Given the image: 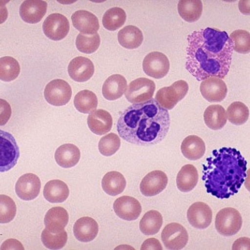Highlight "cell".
Segmentation results:
<instances>
[{"mask_svg": "<svg viewBox=\"0 0 250 250\" xmlns=\"http://www.w3.org/2000/svg\"><path fill=\"white\" fill-rule=\"evenodd\" d=\"M69 216L68 211L62 207H53L48 210L44 219L45 228L52 233H59L63 231L68 225Z\"/></svg>", "mask_w": 250, "mask_h": 250, "instance_id": "23", "label": "cell"}, {"mask_svg": "<svg viewBox=\"0 0 250 250\" xmlns=\"http://www.w3.org/2000/svg\"><path fill=\"white\" fill-rule=\"evenodd\" d=\"M126 185V180L124 175L120 172H109L102 178V188L109 196H116L123 193Z\"/></svg>", "mask_w": 250, "mask_h": 250, "instance_id": "30", "label": "cell"}, {"mask_svg": "<svg viewBox=\"0 0 250 250\" xmlns=\"http://www.w3.org/2000/svg\"><path fill=\"white\" fill-rule=\"evenodd\" d=\"M168 178L161 170H154L146 175L141 183L140 189L145 196H154L160 194L167 187Z\"/></svg>", "mask_w": 250, "mask_h": 250, "instance_id": "13", "label": "cell"}, {"mask_svg": "<svg viewBox=\"0 0 250 250\" xmlns=\"http://www.w3.org/2000/svg\"><path fill=\"white\" fill-rule=\"evenodd\" d=\"M200 91L203 97L209 102H221L227 97V84L222 79L211 77L201 82Z\"/></svg>", "mask_w": 250, "mask_h": 250, "instance_id": "16", "label": "cell"}, {"mask_svg": "<svg viewBox=\"0 0 250 250\" xmlns=\"http://www.w3.org/2000/svg\"><path fill=\"white\" fill-rule=\"evenodd\" d=\"M227 119L231 124L242 125L249 120V108L240 102H233L227 108Z\"/></svg>", "mask_w": 250, "mask_h": 250, "instance_id": "36", "label": "cell"}, {"mask_svg": "<svg viewBox=\"0 0 250 250\" xmlns=\"http://www.w3.org/2000/svg\"><path fill=\"white\" fill-rule=\"evenodd\" d=\"M48 4L42 0H26L20 7V15L24 22L36 24L41 22L46 14Z\"/></svg>", "mask_w": 250, "mask_h": 250, "instance_id": "17", "label": "cell"}, {"mask_svg": "<svg viewBox=\"0 0 250 250\" xmlns=\"http://www.w3.org/2000/svg\"><path fill=\"white\" fill-rule=\"evenodd\" d=\"M74 106L79 112L89 114L97 109L98 98L97 95L89 90H82L74 97Z\"/></svg>", "mask_w": 250, "mask_h": 250, "instance_id": "33", "label": "cell"}, {"mask_svg": "<svg viewBox=\"0 0 250 250\" xmlns=\"http://www.w3.org/2000/svg\"><path fill=\"white\" fill-rule=\"evenodd\" d=\"M155 88L153 81L147 78H139L130 82L125 91V97L131 103L147 102L152 100Z\"/></svg>", "mask_w": 250, "mask_h": 250, "instance_id": "7", "label": "cell"}, {"mask_svg": "<svg viewBox=\"0 0 250 250\" xmlns=\"http://www.w3.org/2000/svg\"><path fill=\"white\" fill-rule=\"evenodd\" d=\"M68 72L75 82H86L94 75V65L88 58L79 56L70 62Z\"/></svg>", "mask_w": 250, "mask_h": 250, "instance_id": "18", "label": "cell"}, {"mask_svg": "<svg viewBox=\"0 0 250 250\" xmlns=\"http://www.w3.org/2000/svg\"><path fill=\"white\" fill-rule=\"evenodd\" d=\"M0 167L1 173L13 168L20 158V149L12 134L0 130Z\"/></svg>", "mask_w": 250, "mask_h": 250, "instance_id": "5", "label": "cell"}, {"mask_svg": "<svg viewBox=\"0 0 250 250\" xmlns=\"http://www.w3.org/2000/svg\"><path fill=\"white\" fill-rule=\"evenodd\" d=\"M98 233V223L92 218L85 216L78 219L74 224V236L79 242H91L97 237Z\"/></svg>", "mask_w": 250, "mask_h": 250, "instance_id": "21", "label": "cell"}, {"mask_svg": "<svg viewBox=\"0 0 250 250\" xmlns=\"http://www.w3.org/2000/svg\"><path fill=\"white\" fill-rule=\"evenodd\" d=\"M242 227L240 213L231 207L220 210L215 219L216 231L224 237H231L237 234Z\"/></svg>", "mask_w": 250, "mask_h": 250, "instance_id": "4", "label": "cell"}, {"mask_svg": "<svg viewBox=\"0 0 250 250\" xmlns=\"http://www.w3.org/2000/svg\"><path fill=\"white\" fill-rule=\"evenodd\" d=\"M21 73V66L16 59L10 56H4L0 59V78L2 82H10L15 80Z\"/></svg>", "mask_w": 250, "mask_h": 250, "instance_id": "35", "label": "cell"}, {"mask_svg": "<svg viewBox=\"0 0 250 250\" xmlns=\"http://www.w3.org/2000/svg\"><path fill=\"white\" fill-rule=\"evenodd\" d=\"M73 25L83 34L94 35L100 30V22L97 17L86 10H78L71 16Z\"/></svg>", "mask_w": 250, "mask_h": 250, "instance_id": "19", "label": "cell"}, {"mask_svg": "<svg viewBox=\"0 0 250 250\" xmlns=\"http://www.w3.org/2000/svg\"><path fill=\"white\" fill-rule=\"evenodd\" d=\"M69 188L65 183L61 180H52L45 184L43 196L52 204L64 202L69 196Z\"/></svg>", "mask_w": 250, "mask_h": 250, "instance_id": "26", "label": "cell"}, {"mask_svg": "<svg viewBox=\"0 0 250 250\" xmlns=\"http://www.w3.org/2000/svg\"><path fill=\"white\" fill-rule=\"evenodd\" d=\"M87 124L93 133L97 135H105L112 129V117L107 111L97 109L89 114Z\"/></svg>", "mask_w": 250, "mask_h": 250, "instance_id": "20", "label": "cell"}, {"mask_svg": "<svg viewBox=\"0 0 250 250\" xmlns=\"http://www.w3.org/2000/svg\"><path fill=\"white\" fill-rule=\"evenodd\" d=\"M119 43L126 49H136L143 42V34L140 29L134 25H127L120 30L117 35Z\"/></svg>", "mask_w": 250, "mask_h": 250, "instance_id": "28", "label": "cell"}, {"mask_svg": "<svg viewBox=\"0 0 250 250\" xmlns=\"http://www.w3.org/2000/svg\"><path fill=\"white\" fill-rule=\"evenodd\" d=\"M161 238L167 250L184 249L188 242V234L185 227L175 222L166 226L161 234Z\"/></svg>", "mask_w": 250, "mask_h": 250, "instance_id": "10", "label": "cell"}, {"mask_svg": "<svg viewBox=\"0 0 250 250\" xmlns=\"http://www.w3.org/2000/svg\"><path fill=\"white\" fill-rule=\"evenodd\" d=\"M163 249V248L161 242H159L158 239H155V238H150V239L145 241L144 243L143 244L141 247L142 250H162Z\"/></svg>", "mask_w": 250, "mask_h": 250, "instance_id": "42", "label": "cell"}, {"mask_svg": "<svg viewBox=\"0 0 250 250\" xmlns=\"http://www.w3.org/2000/svg\"><path fill=\"white\" fill-rule=\"evenodd\" d=\"M181 150L183 155L187 159L197 161L205 154V143L200 137L189 135L181 143Z\"/></svg>", "mask_w": 250, "mask_h": 250, "instance_id": "24", "label": "cell"}, {"mask_svg": "<svg viewBox=\"0 0 250 250\" xmlns=\"http://www.w3.org/2000/svg\"><path fill=\"white\" fill-rule=\"evenodd\" d=\"M232 250H250L249 238L242 237L238 239L233 245Z\"/></svg>", "mask_w": 250, "mask_h": 250, "instance_id": "45", "label": "cell"}, {"mask_svg": "<svg viewBox=\"0 0 250 250\" xmlns=\"http://www.w3.org/2000/svg\"><path fill=\"white\" fill-rule=\"evenodd\" d=\"M126 19V13L123 9L112 7L106 10L104 15L102 24L106 30L115 31L124 25Z\"/></svg>", "mask_w": 250, "mask_h": 250, "instance_id": "34", "label": "cell"}, {"mask_svg": "<svg viewBox=\"0 0 250 250\" xmlns=\"http://www.w3.org/2000/svg\"><path fill=\"white\" fill-rule=\"evenodd\" d=\"M189 86L184 80L177 81L168 87L161 88L157 92L155 100L164 109L171 110L177 104L184 99L188 91Z\"/></svg>", "mask_w": 250, "mask_h": 250, "instance_id": "6", "label": "cell"}, {"mask_svg": "<svg viewBox=\"0 0 250 250\" xmlns=\"http://www.w3.org/2000/svg\"><path fill=\"white\" fill-rule=\"evenodd\" d=\"M44 97L47 102L53 106H64L71 100L72 89L65 81L54 79L45 86Z\"/></svg>", "mask_w": 250, "mask_h": 250, "instance_id": "8", "label": "cell"}, {"mask_svg": "<svg viewBox=\"0 0 250 250\" xmlns=\"http://www.w3.org/2000/svg\"><path fill=\"white\" fill-rule=\"evenodd\" d=\"M24 247L16 239H7L1 245V250H24Z\"/></svg>", "mask_w": 250, "mask_h": 250, "instance_id": "43", "label": "cell"}, {"mask_svg": "<svg viewBox=\"0 0 250 250\" xmlns=\"http://www.w3.org/2000/svg\"><path fill=\"white\" fill-rule=\"evenodd\" d=\"M41 240L45 248L49 250H61L66 245L68 234L65 229L59 233L50 232L45 228L41 234Z\"/></svg>", "mask_w": 250, "mask_h": 250, "instance_id": "37", "label": "cell"}, {"mask_svg": "<svg viewBox=\"0 0 250 250\" xmlns=\"http://www.w3.org/2000/svg\"><path fill=\"white\" fill-rule=\"evenodd\" d=\"M248 162L233 147L214 150L203 163V181L207 193L220 199H229L240 190L246 180Z\"/></svg>", "mask_w": 250, "mask_h": 250, "instance_id": "3", "label": "cell"}, {"mask_svg": "<svg viewBox=\"0 0 250 250\" xmlns=\"http://www.w3.org/2000/svg\"><path fill=\"white\" fill-rule=\"evenodd\" d=\"M17 212L16 204L10 196H0V222L10 223L15 219Z\"/></svg>", "mask_w": 250, "mask_h": 250, "instance_id": "41", "label": "cell"}, {"mask_svg": "<svg viewBox=\"0 0 250 250\" xmlns=\"http://www.w3.org/2000/svg\"><path fill=\"white\" fill-rule=\"evenodd\" d=\"M199 173L193 165L187 164L181 167L176 178V185L178 190L184 193L191 191L197 185Z\"/></svg>", "mask_w": 250, "mask_h": 250, "instance_id": "27", "label": "cell"}, {"mask_svg": "<svg viewBox=\"0 0 250 250\" xmlns=\"http://www.w3.org/2000/svg\"><path fill=\"white\" fill-rule=\"evenodd\" d=\"M213 213L209 206L204 202L192 204L187 211V219L192 227L205 229L211 225Z\"/></svg>", "mask_w": 250, "mask_h": 250, "instance_id": "14", "label": "cell"}, {"mask_svg": "<svg viewBox=\"0 0 250 250\" xmlns=\"http://www.w3.org/2000/svg\"><path fill=\"white\" fill-rule=\"evenodd\" d=\"M127 88V82L124 76L114 74L108 77L102 86V94L106 100L114 101L123 97Z\"/></svg>", "mask_w": 250, "mask_h": 250, "instance_id": "22", "label": "cell"}, {"mask_svg": "<svg viewBox=\"0 0 250 250\" xmlns=\"http://www.w3.org/2000/svg\"><path fill=\"white\" fill-rule=\"evenodd\" d=\"M121 141L115 133H109L101 138L99 150L104 156L110 157L120 150Z\"/></svg>", "mask_w": 250, "mask_h": 250, "instance_id": "39", "label": "cell"}, {"mask_svg": "<svg viewBox=\"0 0 250 250\" xmlns=\"http://www.w3.org/2000/svg\"><path fill=\"white\" fill-rule=\"evenodd\" d=\"M163 223L162 214L159 211L151 210L140 220V229L145 235H154L159 232Z\"/></svg>", "mask_w": 250, "mask_h": 250, "instance_id": "32", "label": "cell"}, {"mask_svg": "<svg viewBox=\"0 0 250 250\" xmlns=\"http://www.w3.org/2000/svg\"><path fill=\"white\" fill-rule=\"evenodd\" d=\"M186 68L198 81L225 79L231 67L233 43L227 32L207 27L187 38Z\"/></svg>", "mask_w": 250, "mask_h": 250, "instance_id": "1", "label": "cell"}, {"mask_svg": "<svg viewBox=\"0 0 250 250\" xmlns=\"http://www.w3.org/2000/svg\"><path fill=\"white\" fill-rule=\"evenodd\" d=\"M170 118L167 109L152 100L128 106L117 122L121 138L138 146H155L168 133Z\"/></svg>", "mask_w": 250, "mask_h": 250, "instance_id": "2", "label": "cell"}, {"mask_svg": "<svg viewBox=\"0 0 250 250\" xmlns=\"http://www.w3.org/2000/svg\"><path fill=\"white\" fill-rule=\"evenodd\" d=\"M41 188L39 177L33 173H27L20 177L15 185V192L20 199L32 201L36 199Z\"/></svg>", "mask_w": 250, "mask_h": 250, "instance_id": "12", "label": "cell"}, {"mask_svg": "<svg viewBox=\"0 0 250 250\" xmlns=\"http://www.w3.org/2000/svg\"><path fill=\"white\" fill-rule=\"evenodd\" d=\"M232 41L233 50L242 54L250 51V36L249 32L244 30H234L229 36Z\"/></svg>", "mask_w": 250, "mask_h": 250, "instance_id": "40", "label": "cell"}, {"mask_svg": "<svg viewBox=\"0 0 250 250\" xmlns=\"http://www.w3.org/2000/svg\"><path fill=\"white\" fill-rule=\"evenodd\" d=\"M113 208L117 216L125 221L136 220L142 213L140 203L128 196H122L114 201Z\"/></svg>", "mask_w": 250, "mask_h": 250, "instance_id": "15", "label": "cell"}, {"mask_svg": "<svg viewBox=\"0 0 250 250\" xmlns=\"http://www.w3.org/2000/svg\"><path fill=\"white\" fill-rule=\"evenodd\" d=\"M178 11L181 18L187 22H196L202 15V1L200 0H181L178 1Z\"/></svg>", "mask_w": 250, "mask_h": 250, "instance_id": "31", "label": "cell"}, {"mask_svg": "<svg viewBox=\"0 0 250 250\" xmlns=\"http://www.w3.org/2000/svg\"><path fill=\"white\" fill-rule=\"evenodd\" d=\"M143 68L147 76L161 79L168 74L170 62L164 53L158 51L151 52L143 60Z\"/></svg>", "mask_w": 250, "mask_h": 250, "instance_id": "9", "label": "cell"}, {"mask_svg": "<svg viewBox=\"0 0 250 250\" xmlns=\"http://www.w3.org/2000/svg\"><path fill=\"white\" fill-rule=\"evenodd\" d=\"M100 36L98 33L91 36L79 33L76 40V46L77 49L86 54L95 53L100 48Z\"/></svg>", "mask_w": 250, "mask_h": 250, "instance_id": "38", "label": "cell"}, {"mask_svg": "<svg viewBox=\"0 0 250 250\" xmlns=\"http://www.w3.org/2000/svg\"><path fill=\"white\" fill-rule=\"evenodd\" d=\"M80 158V150L73 144L62 145L56 150L55 153L56 163L63 168H70L76 166Z\"/></svg>", "mask_w": 250, "mask_h": 250, "instance_id": "25", "label": "cell"}, {"mask_svg": "<svg viewBox=\"0 0 250 250\" xmlns=\"http://www.w3.org/2000/svg\"><path fill=\"white\" fill-rule=\"evenodd\" d=\"M42 30L45 36L52 41H62L69 33V22L62 14H51L44 21Z\"/></svg>", "mask_w": 250, "mask_h": 250, "instance_id": "11", "label": "cell"}, {"mask_svg": "<svg viewBox=\"0 0 250 250\" xmlns=\"http://www.w3.org/2000/svg\"><path fill=\"white\" fill-rule=\"evenodd\" d=\"M204 119L208 128L213 130H219L227 124V113L225 108L221 105H210L204 112Z\"/></svg>", "mask_w": 250, "mask_h": 250, "instance_id": "29", "label": "cell"}, {"mask_svg": "<svg viewBox=\"0 0 250 250\" xmlns=\"http://www.w3.org/2000/svg\"><path fill=\"white\" fill-rule=\"evenodd\" d=\"M4 113H5V114H4V120L1 122V126L5 125L10 119L11 116V107L5 100H1V115H3Z\"/></svg>", "mask_w": 250, "mask_h": 250, "instance_id": "44", "label": "cell"}]
</instances>
